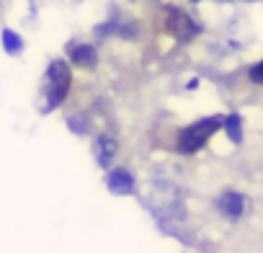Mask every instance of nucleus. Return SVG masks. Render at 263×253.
Wrapping results in <instances>:
<instances>
[{"label": "nucleus", "mask_w": 263, "mask_h": 253, "mask_svg": "<svg viewBox=\"0 0 263 253\" xmlns=\"http://www.w3.org/2000/svg\"><path fill=\"white\" fill-rule=\"evenodd\" d=\"M70 85H72L70 65L65 60H52L44 73V83H42V114H49L57 106H62L70 93Z\"/></svg>", "instance_id": "nucleus-1"}, {"label": "nucleus", "mask_w": 263, "mask_h": 253, "mask_svg": "<svg viewBox=\"0 0 263 253\" xmlns=\"http://www.w3.org/2000/svg\"><path fill=\"white\" fill-rule=\"evenodd\" d=\"M222 124H224V116H222V114H212V116H204V119L189 124L186 130L178 132V142H176L178 153H181V155H194V153H199V150L214 137V132L222 130Z\"/></svg>", "instance_id": "nucleus-2"}, {"label": "nucleus", "mask_w": 263, "mask_h": 253, "mask_svg": "<svg viewBox=\"0 0 263 253\" xmlns=\"http://www.w3.org/2000/svg\"><path fill=\"white\" fill-rule=\"evenodd\" d=\"M165 24H168V31L178 42H191L201 34V24L191 13H186L183 8H176V6L165 8Z\"/></svg>", "instance_id": "nucleus-3"}, {"label": "nucleus", "mask_w": 263, "mask_h": 253, "mask_svg": "<svg viewBox=\"0 0 263 253\" xmlns=\"http://www.w3.org/2000/svg\"><path fill=\"white\" fill-rule=\"evenodd\" d=\"M106 189L114 196H129L135 191V176L126 168H114V171L106 173Z\"/></svg>", "instance_id": "nucleus-4"}, {"label": "nucleus", "mask_w": 263, "mask_h": 253, "mask_svg": "<svg viewBox=\"0 0 263 253\" xmlns=\"http://www.w3.org/2000/svg\"><path fill=\"white\" fill-rule=\"evenodd\" d=\"M67 55H70V62L83 67V70H93L98 65V52L93 44H83V42H72L67 47Z\"/></svg>", "instance_id": "nucleus-5"}, {"label": "nucleus", "mask_w": 263, "mask_h": 253, "mask_svg": "<svg viewBox=\"0 0 263 253\" xmlns=\"http://www.w3.org/2000/svg\"><path fill=\"white\" fill-rule=\"evenodd\" d=\"M217 209L227 217V220H240L242 214H245V196L240 194V191H224V194H219V199H217Z\"/></svg>", "instance_id": "nucleus-6"}, {"label": "nucleus", "mask_w": 263, "mask_h": 253, "mask_svg": "<svg viewBox=\"0 0 263 253\" xmlns=\"http://www.w3.org/2000/svg\"><path fill=\"white\" fill-rule=\"evenodd\" d=\"M116 153H119V142L114 137H108V135H98L96 137V142H93V158H96V163L101 168H108L114 163Z\"/></svg>", "instance_id": "nucleus-7"}, {"label": "nucleus", "mask_w": 263, "mask_h": 253, "mask_svg": "<svg viewBox=\"0 0 263 253\" xmlns=\"http://www.w3.org/2000/svg\"><path fill=\"white\" fill-rule=\"evenodd\" d=\"M222 130L227 132L230 142L240 145V142H242V116H240V114H227V116H224V124H222Z\"/></svg>", "instance_id": "nucleus-8"}, {"label": "nucleus", "mask_w": 263, "mask_h": 253, "mask_svg": "<svg viewBox=\"0 0 263 253\" xmlns=\"http://www.w3.org/2000/svg\"><path fill=\"white\" fill-rule=\"evenodd\" d=\"M0 42H3L6 55H18V52L24 49V39H21L13 29H3V34H0Z\"/></svg>", "instance_id": "nucleus-9"}, {"label": "nucleus", "mask_w": 263, "mask_h": 253, "mask_svg": "<svg viewBox=\"0 0 263 253\" xmlns=\"http://www.w3.org/2000/svg\"><path fill=\"white\" fill-rule=\"evenodd\" d=\"M248 78H250L253 83H258V85H263V60H260L258 65H253V67L248 70Z\"/></svg>", "instance_id": "nucleus-10"}, {"label": "nucleus", "mask_w": 263, "mask_h": 253, "mask_svg": "<svg viewBox=\"0 0 263 253\" xmlns=\"http://www.w3.org/2000/svg\"><path fill=\"white\" fill-rule=\"evenodd\" d=\"M191 3H201V0H191Z\"/></svg>", "instance_id": "nucleus-11"}, {"label": "nucleus", "mask_w": 263, "mask_h": 253, "mask_svg": "<svg viewBox=\"0 0 263 253\" xmlns=\"http://www.w3.org/2000/svg\"><path fill=\"white\" fill-rule=\"evenodd\" d=\"M222 3H224V0H222ZM245 3H250V0H245Z\"/></svg>", "instance_id": "nucleus-12"}]
</instances>
